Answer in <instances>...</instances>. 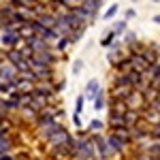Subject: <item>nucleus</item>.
I'll return each mask as SVG.
<instances>
[{
    "label": "nucleus",
    "instance_id": "36",
    "mask_svg": "<svg viewBox=\"0 0 160 160\" xmlns=\"http://www.w3.org/2000/svg\"><path fill=\"white\" fill-rule=\"evenodd\" d=\"M135 17H137V11L132 9V7H128V9L124 11V17H122V19H126V22H130V19H135Z\"/></svg>",
    "mask_w": 160,
    "mask_h": 160
},
{
    "label": "nucleus",
    "instance_id": "4",
    "mask_svg": "<svg viewBox=\"0 0 160 160\" xmlns=\"http://www.w3.org/2000/svg\"><path fill=\"white\" fill-rule=\"evenodd\" d=\"M62 56L58 53L56 49H47V51H38V53H32V66H56L58 60H60Z\"/></svg>",
    "mask_w": 160,
    "mask_h": 160
},
{
    "label": "nucleus",
    "instance_id": "40",
    "mask_svg": "<svg viewBox=\"0 0 160 160\" xmlns=\"http://www.w3.org/2000/svg\"><path fill=\"white\" fill-rule=\"evenodd\" d=\"M7 118H11V115H4V113H0V120H7Z\"/></svg>",
    "mask_w": 160,
    "mask_h": 160
},
{
    "label": "nucleus",
    "instance_id": "42",
    "mask_svg": "<svg viewBox=\"0 0 160 160\" xmlns=\"http://www.w3.org/2000/svg\"><path fill=\"white\" fill-rule=\"evenodd\" d=\"M130 2H139V0H130Z\"/></svg>",
    "mask_w": 160,
    "mask_h": 160
},
{
    "label": "nucleus",
    "instance_id": "11",
    "mask_svg": "<svg viewBox=\"0 0 160 160\" xmlns=\"http://www.w3.org/2000/svg\"><path fill=\"white\" fill-rule=\"evenodd\" d=\"M135 92L132 86H111L109 88V100H126Z\"/></svg>",
    "mask_w": 160,
    "mask_h": 160
},
{
    "label": "nucleus",
    "instance_id": "19",
    "mask_svg": "<svg viewBox=\"0 0 160 160\" xmlns=\"http://www.w3.org/2000/svg\"><path fill=\"white\" fill-rule=\"evenodd\" d=\"M92 105H94V111H98V113H100V111H105V109H109V92H107V90H102L98 96L94 98Z\"/></svg>",
    "mask_w": 160,
    "mask_h": 160
},
{
    "label": "nucleus",
    "instance_id": "25",
    "mask_svg": "<svg viewBox=\"0 0 160 160\" xmlns=\"http://www.w3.org/2000/svg\"><path fill=\"white\" fill-rule=\"evenodd\" d=\"M118 11H120V4H118V2H111V7L105 9V13L100 15V19H102V22H113L115 15H118Z\"/></svg>",
    "mask_w": 160,
    "mask_h": 160
},
{
    "label": "nucleus",
    "instance_id": "26",
    "mask_svg": "<svg viewBox=\"0 0 160 160\" xmlns=\"http://www.w3.org/2000/svg\"><path fill=\"white\" fill-rule=\"evenodd\" d=\"M109 111L113 113H128V105H126V100H109Z\"/></svg>",
    "mask_w": 160,
    "mask_h": 160
},
{
    "label": "nucleus",
    "instance_id": "34",
    "mask_svg": "<svg viewBox=\"0 0 160 160\" xmlns=\"http://www.w3.org/2000/svg\"><path fill=\"white\" fill-rule=\"evenodd\" d=\"M0 113L11 115V109H9V105H7V96H0Z\"/></svg>",
    "mask_w": 160,
    "mask_h": 160
},
{
    "label": "nucleus",
    "instance_id": "8",
    "mask_svg": "<svg viewBox=\"0 0 160 160\" xmlns=\"http://www.w3.org/2000/svg\"><path fill=\"white\" fill-rule=\"evenodd\" d=\"M26 47H30L32 49V53H38V51H47V49H53V45H51L49 41H45L43 37H38V34H34V37L26 38L24 41Z\"/></svg>",
    "mask_w": 160,
    "mask_h": 160
},
{
    "label": "nucleus",
    "instance_id": "41",
    "mask_svg": "<svg viewBox=\"0 0 160 160\" xmlns=\"http://www.w3.org/2000/svg\"><path fill=\"white\" fill-rule=\"evenodd\" d=\"M4 62H7V60H0V66H2V64H4Z\"/></svg>",
    "mask_w": 160,
    "mask_h": 160
},
{
    "label": "nucleus",
    "instance_id": "43",
    "mask_svg": "<svg viewBox=\"0 0 160 160\" xmlns=\"http://www.w3.org/2000/svg\"><path fill=\"white\" fill-rule=\"evenodd\" d=\"M152 2H160V0H152Z\"/></svg>",
    "mask_w": 160,
    "mask_h": 160
},
{
    "label": "nucleus",
    "instance_id": "5",
    "mask_svg": "<svg viewBox=\"0 0 160 160\" xmlns=\"http://www.w3.org/2000/svg\"><path fill=\"white\" fill-rule=\"evenodd\" d=\"M94 137V145H96V152H98V160H113L118 154L113 152V148L107 141V132L102 135H92Z\"/></svg>",
    "mask_w": 160,
    "mask_h": 160
},
{
    "label": "nucleus",
    "instance_id": "18",
    "mask_svg": "<svg viewBox=\"0 0 160 160\" xmlns=\"http://www.w3.org/2000/svg\"><path fill=\"white\" fill-rule=\"evenodd\" d=\"M130 64H132V71L139 73H145L149 68V62L143 58V53H130Z\"/></svg>",
    "mask_w": 160,
    "mask_h": 160
},
{
    "label": "nucleus",
    "instance_id": "17",
    "mask_svg": "<svg viewBox=\"0 0 160 160\" xmlns=\"http://www.w3.org/2000/svg\"><path fill=\"white\" fill-rule=\"evenodd\" d=\"M143 58L149 62V66L156 64V62H160V47H158V43H148V49L143 51Z\"/></svg>",
    "mask_w": 160,
    "mask_h": 160
},
{
    "label": "nucleus",
    "instance_id": "24",
    "mask_svg": "<svg viewBox=\"0 0 160 160\" xmlns=\"http://www.w3.org/2000/svg\"><path fill=\"white\" fill-rule=\"evenodd\" d=\"M118 34H115V32H113V30H107V32H105V34H102V37H100V47H105V49H109L111 45H113V43H115V41H118Z\"/></svg>",
    "mask_w": 160,
    "mask_h": 160
},
{
    "label": "nucleus",
    "instance_id": "2",
    "mask_svg": "<svg viewBox=\"0 0 160 160\" xmlns=\"http://www.w3.org/2000/svg\"><path fill=\"white\" fill-rule=\"evenodd\" d=\"M66 113H64V109L62 107H58V105H49L47 109H43V111H38L37 113V118H34V128H38V126H43V124H47V122H53V120H62Z\"/></svg>",
    "mask_w": 160,
    "mask_h": 160
},
{
    "label": "nucleus",
    "instance_id": "27",
    "mask_svg": "<svg viewBox=\"0 0 160 160\" xmlns=\"http://www.w3.org/2000/svg\"><path fill=\"white\" fill-rule=\"evenodd\" d=\"M13 120L11 118H7V120H0V137H4V135H11L13 132Z\"/></svg>",
    "mask_w": 160,
    "mask_h": 160
},
{
    "label": "nucleus",
    "instance_id": "12",
    "mask_svg": "<svg viewBox=\"0 0 160 160\" xmlns=\"http://www.w3.org/2000/svg\"><path fill=\"white\" fill-rule=\"evenodd\" d=\"M38 81H56V66H32Z\"/></svg>",
    "mask_w": 160,
    "mask_h": 160
},
{
    "label": "nucleus",
    "instance_id": "20",
    "mask_svg": "<svg viewBox=\"0 0 160 160\" xmlns=\"http://www.w3.org/2000/svg\"><path fill=\"white\" fill-rule=\"evenodd\" d=\"M143 77L148 79L149 83H160V62H156V64H152L148 71L143 73Z\"/></svg>",
    "mask_w": 160,
    "mask_h": 160
},
{
    "label": "nucleus",
    "instance_id": "30",
    "mask_svg": "<svg viewBox=\"0 0 160 160\" xmlns=\"http://www.w3.org/2000/svg\"><path fill=\"white\" fill-rule=\"evenodd\" d=\"M15 9H22V7H37L41 0H9Z\"/></svg>",
    "mask_w": 160,
    "mask_h": 160
},
{
    "label": "nucleus",
    "instance_id": "9",
    "mask_svg": "<svg viewBox=\"0 0 160 160\" xmlns=\"http://www.w3.org/2000/svg\"><path fill=\"white\" fill-rule=\"evenodd\" d=\"M107 128L109 130H120V128H128V124H126V113H113L109 111V115H107Z\"/></svg>",
    "mask_w": 160,
    "mask_h": 160
},
{
    "label": "nucleus",
    "instance_id": "33",
    "mask_svg": "<svg viewBox=\"0 0 160 160\" xmlns=\"http://www.w3.org/2000/svg\"><path fill=\"white\" fill-rule=\"evenodd\" d=\"M81 71H83V60H79V58H77V60L73 62V66H71V73H73V75H79Z\"/></svg>",
    "mask_w": 160,
    "mask_h": 160
},
{
    "label": "nucleus",
    "instance_id": "13",
    "mask_svg": "<svg viewBox=\"0 0 160 160\" xmlns=\"http://www.w3.org/2000/svg\"><path fill=\"white\" fill-rule=\"evenodd\" d=\"M0 79H2V81H15V79H19L17 66L11 64V62H4V64L0 66Z\"/></svg>",
    "mask_w": 160,
    "mask_h": 160
},
{
    "label": "nucleus",
    "instance_id": "1",
    "mask_svg": "<svg viewBox=\"0 0 160 160\" xmlns=\"http://www.w3.org/2000/svg\"><path fill=\"white\" fill-rule=\"evenodd\" d=\"M75 160H98L94 137L90 135L86 128L75 132Z\"/></svg>",
    "mask_w": 160,
    "mask_h": 160
},
{
    "label": "nucleus",
    "instance_id": "3",
    "mask_svg": "<svg viewBox=\"0 0 160 160\" xmlns=\"http://www.w3.org/2000/svg\"><path fill=\"white\" fill-rule=\"evenodd\" d=\"M22 43H24V37L19 34V28H11V30L0 32V47L4 51L17 49V47H22Z\"/></svg>",
    "mask_w": 160,
    "mask_h": 160
},
{
    "label": "nucleus",
    "instance_id": "39",
    "mask_svg": "<svg viewBox=\"0 0 160 160\" xmlns=\"http://www.w3.org/2000/svg\"><path fill=\"white\" fill-rule=\"evenodd\" d=\"M152 22H154V24H156V26H160V13H156V15L152 17Z\"/></svg>",
    "mask_w": 160,
    "mask_h": 160
},
{
    "label": "nucleus",
    "instance_id": "35",
    "mask_svg": "<svg viewBox=\"0 0 160 160\" xmlns=\"http://www.w3.org/2000/svg\"><path fill=\"white\" fill-rule=\"evenodd\" d=\"M149 135H152V139H154V141H160V124L149 126Z\"/></svg>",
    "mask_w": 160,
    "mask_h": 160
},
{
    "label": "nucleus",
    "instance_id": "15",
    "mask_svg": "<svg viewBox=\"0 0 160 160\" xmlns=\"http://www.w3.org/2000/svg\"><path fill=\"white\" fill-rule=\"evenodd\" d=\"M86 130L90 135H102V132H107V122L100 120V118H92V120L88 122Z\"/></svg>",
    "mask_w": 160,
    "mask_h": 160
},
{
    "label": "nucleus",
    "instance_id": "32",
    "mask_svg": "<svg viewBox=\"0 0 160 160\" xmlns=\"http://www.w3.org/2000/svg\"><path fill=\"white\" fill-rule=\"evenodd\" d=\"M71 120H73V126L77 128V130H83V120H81V115H79V113H73V115H71Z\"/></svg>",
    "mask_w": 160,
    "mask_h": 160
},
{
    "label": "nucleus",
    "instance_id": "21",
    "mask_svg": "<svg viewBox=\"0 0 160 160\" xmlns=\"http://www.w3.org/2000/svg\"><path fill=\"white\" fill-rule=\"evenodd\" d=\"M41 24L45 26V28H53V26L58 24V13H53V11H47V13H41L37 17Z\"/></svg>",
    "mask_w": 160,
    "mask_h": 160
},
{
    "label": "nucleus",
    "instance_id": "6",
    "mask_svg": "<svg viewBox=\"0 0 160 160\" xmlns=\"http://www.w3.org/2000/svg\"><path fill=\"white\" fill-rule=\"evenodd\" d=\"M45 145H47V149H51V148H62V145H75V135H73V132H68L66 128H60V130L51 137Z\"/></svg>",
    "mask_w": 160,
    "mask_h": 160
},
{
    "label": "nucleus",
    "instance_id": "37",
    "mask_svg": "<svg viewBox=\"0 0 160 160\" xmlns=\"http://www.w3.org/2000/svg\"><path fill=\"white\" fill-rule=\"evenodd\" d=\"M56 88H58V92H62V90L66 88V79H60V81H56Z\"/></svg>",
    "mask_w": 160,
    "mask_h": 160
},
{
    "label": "nucleus",
    "instance_id": "22",
    "mask_svg": "<svg viewBox=\"0 0 160 160\" xmlns=\"http://www.w3.org/2000/svg\"><path fill=\"white\" fill-rule=\"evenodd\" d=\"M71 45H75V43H73V38H71V37H60L58 41H56L53 49H56V51H58V53L62 56V53H66V51L71 49Z\"/></svg>",
    "mask_w": 160,
    "mask_h": 160
},
{
    "label": "nucleus",
    "instance_id": "29",
    "mask_svg": "<svg viewBox=\"0 0 160 160\" xmlns=\"http://www.w3.org/2000/svg\"><path fill=\"white\" fill-rule=\"evenodd\" d=\"M86 96L83 94H79L77 98H75V107H73V113H79V115H83V107H86Z\"/></svg>",
    "mask_w": 160,
    "mask_h": 160
},
{
    "label": "nucleus",
    "instance_id": "23",
    "mask_svg": "<svg viewBox=\"0 0 160 160\" xmlns=\"http://www.w3.org/2000/svg\"><path fill=\"white\" fill-rule=\"evenodd\" d=\"M111 30L122 38L124 34H126V30H130V28H128V22H126V19H113V22H111Z\"/></svg>",
    "mask_w": 160,
    "mask_h": 160
},
{
    "label": "nucleus",
    "instance_id": "31",
    "mask_svg": "<svg viewBox=\"0 0 160 160\" xmlns=\"http://www.w3.org/2000/svg\"><path fill=\"white\" fill-rule=\"evenodd\" d=\"M145 49H148V43H143V41H137L135 45H130V47H128V53H143Z\"/></svg>",
    "mask_w": 160,
    "mask_h": 160
},
{
    "label": "nucleus",
    "instance_id": "10",
    "mask_svg": "<svg viewBox=\"0 0 160 160\" xmlns=\"http://www.w3.org/2000/svg\"><path fill=\"white\" fill-rule=\"evenodd\" d=\"M102 90H105V88L100 86L98 79H88V81H86V88H83V96H86V100L94 102V98L98 96Z\"/></svg>",
    "mask_w": 160,
    "mask_h": 160
},
{
    "label": "nucleus",
    "instance_id": "7",
    "mask_svg": "<svg viewBox=\"0 0 160 160\" xmlns=\"http://www.w3.org/2000/svg\"><path fill=\"white\" fill-rule=\"evenodd\" d=\"M60 128H64V126H62V120H53V122L43 124V126H38V128H37V139H38V141H43V143H47V141H49Z\"/></svg>",
    "mask_w": 160,
    "mask_h": 160
},
{
    "label": "nucleus",
    "instance_id": "28",
    "mask_svg": "<svg viewBox=\"0 0 160 160\" xmlns=\"http://www.w3.org/2000/svg\"><path fill=\"white\" fill-rule=\"evenodd\" d=\"M122 41H124V45H126V49H128L130 45H135L137 41H139V37H137L135 30H126V34L122 37Z\"/></svg>",
    "mask_w": 160,
    "mask_h": 160
},
{
    "label": "nucleus",
    "instance_id": "16",
    "mask_svg": "<svg viewBox=\"0 0 160 160\" xmlns=\"http://www.w3.org/2000/svg\"><path fill=\"white\" fill-rule=\"evenodd\" d=\"M17 148V141H15V135H4L0 137V154H13Z\"/></svg>",
    "mask_w": 160,
    "mask_h": 160
},
{
    "label": "nucleus",
    "instance_id": "38",
    "mask_svg": "<svg viewBox=\"0 0 160 160\" xmlns=\"http://www.w3.org/2000/svg\"><path fill=\"white\" fill-rule=\"evenodd\" d=\"M0 160H15V152L13 154H0Z\"/></svg>",
    "mask_w": 160,
    "mask_h": 160
},
{
    "label": "nucleus",
    "instance_id": "14",
    "mask_svg": "<svg viewBox=\"0 0 160 160\" xmlns=\"http://www.w3.org/2000/svg\"><path fill=\"white\" fill-rule=\"evenodd\" d=\"M128 56H130L128 49H109L107 51V62H109L111 68H113V66H118L120 62H124Z\"/></svg>",
    "mask_w": 160,
    "mask_h": 160
}]
</instances>
